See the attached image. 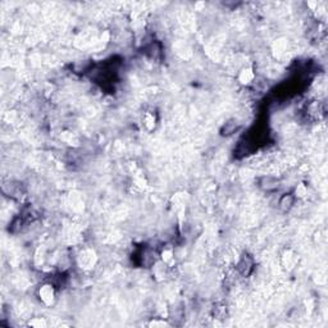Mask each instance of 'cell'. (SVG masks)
Returning a JSON list of instances; mask_svg holds the SVG:
<instances>
[{
  "label": "cell",
  "instance_id": "obj_1",
  "mask_svg": "<svg viewBox=\"0 0 328 328\" xmlns=\"http://www.w3.org/2000/svg\"><path fill=\"white\" fill-rule=\"evenodd\" d=\"M38 297L40 303L45 307H53L57 301V287L53 282L42 283L39 287Z\"/></svg>",
  "mask_w": 328,
  "mask_h": 328
},
{
  "label": "cell",
  "instance_id": "obj_2",
  "mask_svg": "<svg viewBox=\"0 0 328 328\" xmlns=\"http://www.w3.org/2000/svg\"><path fill=\"white\" fill-rule=\"evenodd\" d=\"M281 178L274 174H264L258 178V187L263 193H276L281 187Z\"/></svg>",
  "mask_w": 328,
  "mask_h": 328
},
{
  "label": "cell",
  "instance_id": "obj_3",
  "mask_svg": "<svg viewBox=\"0 0 328 328\" xmlns=\"http://www.w3.org/2000/svg\"><path fill=\"white\" fill-rule=\"evenodd\" d=\"M255 262L250 254H242L236 263V272L242 277H249L255 270Z\"/></svg>",
  "mask_w": 328,
  "mask_h": 328
},
{
  "label": "cell",
  "instance_id": "obj_4",
  "mask_svg": "<svg viewBox=\"0 0 328 328\" xmlns=\"http://www.w3.org/2000/svg\"><path fill=\"white\" fill-rule=\"evenodd\" d=\"M237 81L242 86H251L256 78V73L252 67H242L237 73Z\"/></svg>",
  "mask_w": 328,
  "mask_h": 328
},
{
  "label": "cell",
  "instance_id": "obj_5",
  "mask_svg": "<svg viewBox=\"0 0 328 328\" xmlns=\"http://www.w3.org/2000/svg\"><path fill=\"white\" fill-rule=\"evenodd\" d=\"M325 112H326V109H325V107H323V104L318 100L310 101V103L307 105V109H305L307 118H309L310 121H317V119H321L322 116L325 114Z\"/></svg>",
  "mask_w": 328,
  "mask_h": 328
},
{
  "label": "cell",
  "instance_id": "obj_6",
  "mask_svg": "<svg viewBox=\"0 0 328 328\" xmlns=\"http://www.w3.org/2000/svg\"><path fill=\"white\" fill-rule=\"evenodd\" d=\"M295 203H296V197L294 196V193H283L282 196L278 199V201H277V208L280 209V212L286 214V213H290L294 209Z\"/></svg>",
  "mask_w": 328,
  "mask_h": 328
},
{
  "label": "cell",
  "instance_id": "obj_7",
  "mask_svg": "<svg viewBox=\"0 0 328 328\" xmlns=\"http://www.w3.org/2000/svg\"><path fill=\"white\" fill-rule=\"evenodd\" d=\"M238 127H240V122H238V119H236V118H231V119H228V121L226 122L225 125L222 126L221 135L226 136V137L232 136L233 134H236Z\"/></svg>",
  "mask_w": 328,
  "mask_h": 328
},
{
  "label": "cell",
  "instance_id": "obj_8",
  "mask_svg": "<svg viewBox=\"0 0 328 328\" xmlns=\"http://www.w3.org/2000/svg\"><path fill=\"white\" fill-rule=\"evenodd\" d=\"M296 255L291 250H286L283 252L282 258H281V262H282V266L286 268V270H292L294 266L296 264Z\"/></svg>",
  "mask_w": 328,
  "mask_h": 328
},
{
  "label": "cell",
  "instance_id": "obj_9",
  "mask_svg": "<svg viewBox=\"0 0 328 328\" xmlns=\"http://www.w3.org/2000/svg\"><path fill=\"white\" fill-rule=\"evenodd\" d=\"M156 114L154 112H146L144 114V117H142V123L145 126V128L148 131H153V130H155L156 126Z\"/></svg>",
  "mask_w": 328,
  "mask_h": 328
},
{
  "label": "cell",
  "instance_id": "obj_10",
  "mask_svg": "<svg viewBox=\"0 0 328 328\" xmlns=\"http://www.w3.org/2000/svg\"><path fill=\"white\" fill-rule=\"evenodd\" d=\"M292 193H294V196L296 197V200H297V199H304V197L308 195L307 185H305V183H303V182L299 183V185L295 187V190Z\"/></svg>",
  "mask_w": 328,
  "mask_h": 328
},
{
  "label": "cell",
  "instance_id": "obj_11",
  "mask_svg": "<svg viewBox=\"0 0 328 328\" xmlns=\"http://www.w3.org/2000/svg\"><path fill=\"white\" fill-rule=\"evenodd\" d=\"M28 326H31V327H46L48 326V322L44 319V318H34L31 321L28 322Z\"/></svg>",
  "mask_w": 328,
  "mask_h": 328
}]
</instances>
